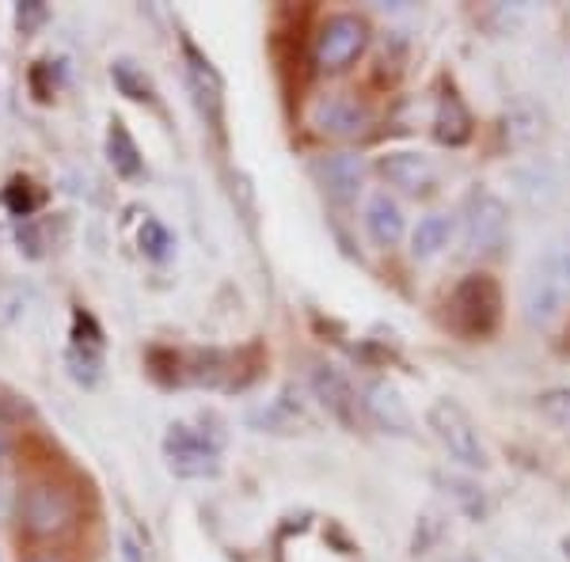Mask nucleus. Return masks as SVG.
<instances>
[{
	"label": "nucleus",
	"instance_id": "nucleus-1",
	"mask_svg": "<svg viewBox=\"0 0 570 562\" xmlns=\"http://www.w3.org/2000/svg\"><path fill=\"white\" fill-rule=\"evenodd\" d=\"M521 304H525V319L537 327L551 324L570 308V236L551 244L532 263L525 289H521Z\"/></svg>",
	"mask_w": 570,
	"mask_h": 562
},
{
	"label": "nucleus",
	"instance_id": "nucleus-2",
	"mask_svg": "<svg viewBox=\"0 0 570 562\" xmlns=\"http://www.w3.org/2000/svg\"><path fill=\"white\" fill-rule=\"evenodd\" d=\"M449 324L464 338H491L502 324V289L491 274H468L449 297Z\"/></svg>",
	"mask_w": 570,
	"mask_h": 562
},
{
	"label": "nucleus",
	"instance_id": "nucleus-3",
	"mask_svg": "<svg viewBox=\"0 0 570 562\" xmlns=\"http://www.w3.org/2000/svg\"><path fill=\"white\" fill-rule=\"evenodd\" d=\"M461 228H464V252L475 259H494L502 255L505 236H510V209L505 201L487 187H475L464 198L461 209Z\"/></svg>",
	"mask_w": 570,
	"mask_h": 562
},
{
	"label": "nucleus",
	"instance_id": "nucleus-4",
	"mask_svg": "<svg viewBox=\"0 0 570 562\" xmlns=\"http://www.w3.org/2000/svg\"><path fill=\"white\" fill-rule=\"evenodd\" d=\"M426 426L438 437V445L449 453V460H456V464L468 467V472H483V467L491 464L480 430H475V422L468 418V411L461 403H453V400L430 403Z\"/></svg>",
	"mask_w": 570,
	"mask_h": 562
},
{
	"label": "nucleus",
	"instance_id": "nucleus-5",
	"mask_svg": "<svg viewBox=\"0 0 570 562\" xmlns=\"http://www.w3.org/2000/svg\"><path fill=\"white\" fill-rule=\"evenodd\" d=\"M77 521V494L69 486L53 483V479H39L20 494V524L27 536H61Z\"/></svg>",
	"mask_w": 570,
	"mask_h": 562
},
{
	"label": "nucleus",
	"instance_id": "nucleus-6",
	"mask_svg": "<svg viewBox=\"0 0 570 562\" xmlns=\"http://www.w3.org/2000/svg\"><path fill=\"white\" fill-rule=\"evenodd\" d=\"M164 460H168V472L179 479H217L220 437L190 426V422H176L164 437Z\"/></svg>",
	"mask_w": 570,
	"mask_h": 562
},
{
	"label": "nucleus",
	"instance_id": "nucleus-7",
	"mask_svg": "<svg viewBox=\"0 0 570 562\" xmlns=\"http://www.w3.org/2000/svg\"><path fill=\"white\" fill-rule=\"evenodd\" d=\"M365 46H370V23L354 12H335L316 34V66L324 72H343L362 58Z\"/></svg>",
	"mask_w": 570,
	"mask_h": 562
},
{
	"label": "nucleus",
	"instance_id": "nucleus-8",
	"mask_svg": "<svg viewBox=\"0 0 570 562\" xmlns=\"http://www.w3.org/2000/svg\"><path fill=\"white\" fill-rule=\"evenodd\" d=\"M183 77H187L190 99H195L198 115L206 118L214 130H220V110H225V80L209 66V58L190 39H183Z\"/></svg>",
	"mask_w": 570,
	"mask_h": 562
},
{
	"label": "nucleus",
	"instance_id": "nucleus-9",
	"mask_svg": "<svg viewBox=\"0 0 570 562\" xmlns=\"http://www.w3.org/2000/svg\"><path fill=\"white\" fill-rule=\"evenodd\" d=\"M308 122L316 126V134L324 137H357L365 134V126H370V110L357 103L354 96H346V91H327V96H320L316 103L308 107Z\"/></svg>",
	"mask_w": 570,
	"mask_h": 562
},
{
	"label": "nucleus",
	"instance_id": "nucleus-10",
	"mask_svg": "<svg viewBox=\"0 0 570 562\" xmlns=\"http://www.w3.org/2000/svg\"><path fill=\"white\" fill-rule=\"evenodd\" d=\"M312 175L320 179L324 195L331 201H338V206H351L365 187V164H362V156H354V152L320 156V160L312 164Z\"/></svg>",
	"mask_w": 570,
	"mask_h": 562
},
{
	"label": "nucleus",
	"instance_id": "nucleus-11",
	"mask_svg": "<svg viewBox=\"0 0 570 562\" xmlns=\"http://www.w3.org/2000/svg\"><path fill=\"white\" fill-rule=\"evenodd\" d=\"M376 171H381L395 190H403V195H415V198L430 195V190H434V183H438V171H434V164H430V156L407 152V149L384 152L381 160H376Z\"/></svg>",
	"mask_w": 570,
	"mask_h": 562
},
{
	"label": "nucleus",
	"instance_id": "nucleus-12",
	"mask_svg": "<svg viewBox=\"0 0 570 562\" xmlns=\"http://www.w3.org/2000/svg\"><path fill=\"white\" fill-rule=\"evenodd\" d=\"M362 407H365V414H370V418H373L384 433H395V437H407V433L415 430V418H411L407 403H403V395L395 392V384H389V381L365 384Z\"/></svg>",
	"mask_w": 570,
	"mask_h": 562
},
{
	"label": "nucleus",
	"instance_id": "nucleus-13",
	"mask_svg": "<svg viewBox=\"0 0 570 562\" xmlns=\"http://www.w3.org/2000/svg\"><path fill=\"white\" fill-rule=\"evenodd\" d=\"M312 392H316V400L327 407L331 418H338L346 430L357 426V392L335 365L312 368Z\"/></svg>",
	"mask_w": 570,
	"mask_h": 562
},
{
	"label": "nucleus",
	"instance_id": "nucleus-14",
	"mask_svg": "<svg viewBox=\"0 0 570 562\" xmlns=\"http://www.w3.org/2000/svg\"><path fill=\"white\" fill-rule=\"evenodd\" d=\"M365 233H370V239L376 247H395L403 239V233H407V217H403L400 201H395L392 195H384V190H376V195L365 201Z\"/></svg>",
	"mask_w": 570,
	"mask_h": 562
},
{
	"label": "nucleus",
	"instance_id": "nucleus-15",
	"mask_svg": "<svg viewBox=\"0 0 570 562\" xmlns=\"http://www.w3.org/2000/svg\"><path fill=\"white\" fill-rule=\"evenodd\" d=\"M434 137L445 149H461V145L472 141V115H468L464 99L456 96V91L441 96L438 115H434Z\"/></svg>",
	"mask_w": 570,
	"mask_h": 562
},
{
	"label": "nucleus",
	"instance_id": "nucleus-16",
	"mask_svg": "<svg viewBox=\"0 0 570 562\" xmlns=\"http://www.w3.org/2000/svg\"><path fill=\"white\" fill-rule=\"evenodd\" d=\"M107 160H110V168H115V175H122V179H141L145 175V156L137 149L134 134L126 130L122 118H115L107 130Z\"/></svg>",
	"mask_w": 570,
	"mask_h": 562
},
{
	"label": "nucleus",
	"instance_id": "nucleus-17",
	"mask_svg": "<svg viewBox=\"0 0 570 562\" xmlns=\"http://www.w3.org/2000/svg\"><path fill=\"white\" fill-rule=\"evenodd\" d=\"M544 107H537L532 99H513L510 110H505L502 118V130L510 137V145H518V149H525V145L540 141L544 137Z\"/></svg>",
	"mask_w": 570,
	"mask_h": 562
},
{
	"label": "nucleus",
	"instance_id": "nucleus-18",
	"mask_svg": "<svg viewBox=\"0 0 570 562\" xmlns=\"http://www.w3.org/2000/svg\"><path fill=\"white\" fill-rule=\"evenodd\" d=\"M456 233V220L449 214H426L419 217L415 233H411V255L415 259H434L449 247V239Z\"/></svg>",
	"mask_w": 570,
	"mask_h": 562
},
{
	"label": "nucleus",
	"instance_id": "nucleus-19",
	"mask_svg": "<svg viewBox=\"0 0 570 562\" xmlns=\"http://www.w3.org/2000/svg\"><path fill=\"white\" fill-rule=\"evenodd\" d=\"M110 80H115V88L122 91L126 99H134V103H153V99H156V88H153L149 72H145L130 58H118L115 66H110Z\"/></svg>",
	"mask_w": 570,
	"mask_h": 562
},
{
	"label": "nucleus",
	"instance_id": "nucleus-20",
	"mask_svg": "<svg viewBox=\"0 0 570 562\" xmlns=\"http://www.w3.org/2000/svg\"><path fill=\"white\" fill-rule=\"evenodd\" d=\"M66 365H69V376L85 388H96L99 376H104V357H99V346H88V343H72L69 354H66Z\"/></svg>",
	"mask_w": 570,
	"mask_h": 562
},
{
	"label": "nucleus",
	"instance_id": "nucleus-21",
	"mask_svg": "<svg viewBox=\"0 0 570 562\" xmlns=\"http://www.w3.org/2000/svg\"><path fill=\"white\" fill-rule=\"evenodd\" d=\"M137 244H141V255H149L153 263H164V259H168V255H171V247H176V236H171L168 228H164L156 217H145L141 236H137Z\"/></svg>",
	"mask_w": 570,
	"mask_h": 562
},
{
	"label": "nucleus",
	"instance_id": "nucleus-22",
	"mask_svg": "<svg viewBox=\"0 0 570 562\" xmlns=\"http://www.w3.org/2000/svg\"><path fill=\"white\" fill-rule=\"evenodd\" d=\"M537 407L544 418H551L556 426L570 430V388H551L537 400Z\"/></svg>",
	"mask_w": 570,
	"mask_h": 562
},
{
	"label": "nucleus",
	"instance_id": "nucleus-23",
	"mask_svg": "<svg viewBox=\"0 0 570 562\" xmlns=\"http://www.w3.org/2000/svg\"><path fill=\"white\" fill-rule=\"evenodd\" d=\"M46 20H50V12H46L42 0H20L16 4V31L20 34H35Z\"/></svg>",
	"mask_w": 570,
	"mask_h": 562
},
{
	"label": "nucleus",
	"instance_id": "nucleus-24",
	"mask_svg": "<svg viewBox=\"0 0 570 562\" xmlns=\"http://www.w3.org/2000/svg\"><path fill=\"white\" fill-rule=\"evenodd\" d=\"M27 187H31V183H23V179H16L12 187H8V206H12V214H16V217H31L35 201H39Z\"/></svg>",
	"mask_w": 570,
	"mask_h": 562
},
{
	"label": "nucleus",
	"instance_id": "nucleus-25",
	"mask_svg": "<svg viewBox=\"0 0 570 562\" xmlns=\"http://www.w3.org/2000/svg\"><path fill=\"white\" fill-rule=\"evenodd\" d=\"M118 548H122V562H145L141 543H137L134 536H122V540H118Z\"/></svg>",
	"mask_w": 570,
	"mask_h": 562
},
{
	"label": "nucleus",
	"instance_id": "nucleus-26",
	"mask_svg": "<svg viewBox=\"0 0 570 562\" xmlns=\"http://www.w3.org/2000/svg\"><path fill=\"white\" fill-rule=\"evenodd\" d=\"M12 453V437H8V430H0V460Z\"/></svg>",
	"mask_w": 570,
	"mask_h": 562
},
{
	"label": "nucleus",
	"instance_id": "nucleus-27",
	"mask_svg": "<svg viewBox=\"0 0 570 562\" xmlns=\"http://www.w3.org/2000/svg\"><path fill=\"white\" fill-rule=\"evenodd\" d=\"M27 562H58V559H50V555H35V559H27Z\"/></svg>",
	"mask_w": 570,
	"mask_h": 562
},
{
	"label": "nucleus",
	"instance_id": "nucleus-28",
	"mask_svg": "<svg viewBox=\"0 0 570 562\" xmlns=\"http://www.w3.org/2000/svg\"><path fill=\"white\" fill-rule=\"evenodd\" d=\"M0 562H4V559H0Z\"/></svg>",
	"mask_w": 570,
	"mask_h": 562
}]
</instances>
